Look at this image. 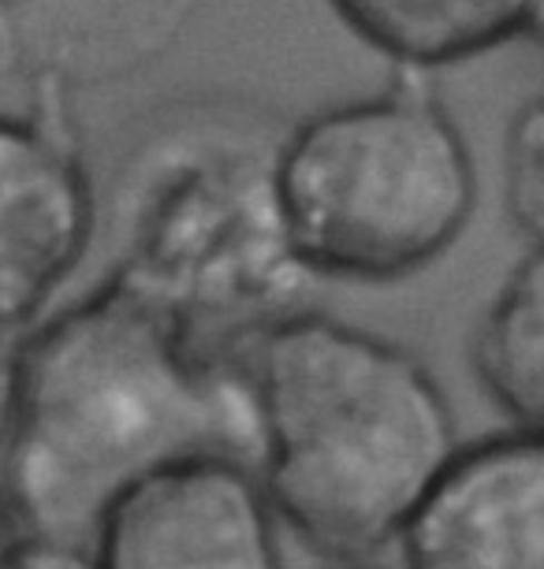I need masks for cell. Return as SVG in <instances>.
Instances as JSON below:
<instances>
[{"label":"cell","instance_id":"obj_4","mask_svg":"<svg viewBox=\"0 0 544 569\" xmlns=\"http://www.w3.org/2000/svg\"><path fill=\"white\" fill-rule=\"evenodd\" d=\"M276 190L322 283H399L436 264L477 212V160L425 71L284 127Z\"/></svg>","mask_w":544,"mask_h":569},{"label":"cell","instance_id":"obj_6","mask_svg":"<svg viewBox=\"0 0 544 569\" xmlns=\"http://www.w3.org/2000/svg\"><path fill=\"white\" fill-rule=\"evenodd\" d=\"M258 469L187 458L135 480L93 532L101 569H284Z\"/></svg>","mask_w":544,"mask_h":569},{"label":"cell","instance_id":"obj_12","mask_svg":"<svg viewBox=\"0 0 544 569\" xmlns=\"http://www.w3.org/2000/svg\"><path fill=\"white\" fill-rule=\"evenodd\" d=\"M0 569H101V562L90 543L16 532L0 555Z\"/></svg>","mask_w":544,"mask_h":569},{"label":"cell","instance_id":"obj_15","mask_svg":"<svg viewBox=\"0 0 544 569\" xmlns=\"http://www.w3.org/2000/svg\"><path fill=\"white\" fill-rule=\"evenodd\" d=\"M533 38H541V41H544V16H541V27H537V34H533Z\"/></svg>","mask_w":544,"mask_h":569},{"label":"cell","instance_id":"obj_2","mask_svg":"<svg viewBox=\"0 0 544 569\" xmlns=\"http://www.w3.org/2000/svg\"><path fill=\"white\" fill-rule=\"evenodd\" d=\"M265 485L276 518L325 558H373L458 450L441 380L380 331L309 306L254 342Z\"/></svg>","mask_w":544,"mask_h":569},{"label":"cell","instance_id":"obj_10","mask_svg":"<svg viewBox=\"0 0 544 569\" xmlns=\"http://www.w3.org/2000/svg\"><path fill=\"white\" fill-rule=\"evenodd\" d=\"M482 391L522 432L544 436V246L511 268L471 339Z\"/></svg>","mask_w":544,"mask_h":569},{"label":"cell","instance_id":"obj_7","mask_svg":"<svg viewBox=\"0 0 544 569\" xmlns=\"http://www.w3.org/2000/svg\"><path fill=\"white\" fill-rule=\"evenodd\" d=\"M403 569H544V436L458 443L399 536Z\"/></svg>","mask_w":544,"mask_h":569},{"label":"cell","instance_id":"obj_3","mask_svg":"<svg viewBox=\"0 0 544 569\" xmlns=\"http://www.w3.org/2000/svg\"><path fill=\"white\" fill-rule=\"evenodd\" d=\"M280 134L250 104L187 101L138 138L116 182L109 272L236 358L322 287L284 223Z\"/></svg>","mask_w":544,"mask_h":569},{"label":"cell","instance_id":"obj_13","mask_svg":"<svg viewBox=\"0 0 544 569\" xmlns=\"http://www.w3.org/2000/svg\"><path fill=\"white\" fill-rule=\"evenodd\" d=\"M322 569H384V566H377L373 558H328V566Z\"/></svg>","mask_w":544,"mask_h":569},{"label":"cell","instance_id":"obj_14","mask_svg":"<svg viewBox=\"0 0 544 569\" xmlns=\"http://www.w3.org/2000/svg\"><path fill=\"white\" fill-rule=\"evenodd\" d=\"M16 536V525L8 521V513H4V507H0V555H4V547H8V540Z\"/></svg>","mask_w":544,"mask_h":569},{"label":"cell","instance_id":"obj_5","mask_svg":"<svg viewBox=\"0 0 544 569\" xmlns=\"http://www.w3.org/2000/svg\"><path fill=\"white\" fill-rule=\"evenodd\" d=\"M93 234L98 190L60 101L0 112V369L52 313Z\"/></svg>","mask_w":544,"mask_h":569},{"label":"cell","instance_id":"obj_9","mask_svg":"<svg viewBox=\"0 0 544 569\" xmlns=\"http://www.w3.org/2000/svg\"><path fill=\"white\" fill-rule=\"evenodd\" d=\"M350 34L396 68L441 71L533 38L544 0H328Z\"/></svg>","mask_w":544,"mask_h":569},{"label":"cell","instance_id":"obj_8","mask_svg":"<svg viewBox=\"0 0 544 569\" xmlns=\"http://www.w3.org/2000/svg\"><path fill=\"white\" fill-rule=\"evenodd\" d=\"M198 0H0V68L63 101L135 79L176 46Z\"/></svg>","mask_w":544,"mask_h":569},{"label":"cell","instance_id":"obj_1","mask_svg":"<svg viewBox=\"0 0 544 569\" xmlns=\"http://www.w3.org/2000/svg\"><path fill=\"white\" fill-rule=\"evenodd\" d=\"M0 507L16 532L90 543L135 480L187 458L258 469L247 358L195 339L112 272L0 369Z\"/></svg>","mask_w":544,"mask_h":569},{"label":"cell","instance_id":"obj_11","mask_svg":"<svg viewBox=\"0 0 544 569\" xmlns=\"http://www.w3.org/2000/svg\"><path fill=\"white\" fill-rule=\"evenodd\" d=\"M504 212L530 246H544V90L511 112L500 153Z\"/></svg>","mask_w":544,"mask_h":569}]
</instances>
